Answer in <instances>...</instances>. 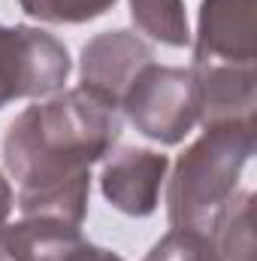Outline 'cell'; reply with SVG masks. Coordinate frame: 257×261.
<instances>
[{
  "instance_id": "obj_1",
  "label": "cell",
  "mask_w": 257,
  "mask_h": 261,
  "mask_svg": "<svg viewBox=\"0 0 257 261\" xmlns=\"http://www.w3.org/2000/svg\"><path fill=\"white\" fill-rule=\"evenodd\" d=\"M118 134V107L82 85L27 107L3 140L6 170L18 182V210L24 216H52L82 225L88 213L91 164L109 155Z\"/></svg>"
},
{
  "instance_id": "obj_2",
  "label": "cell",
  "mask_w": 257,
  "mask_h": 261,
  "mask_svg": "<svg viewBox=\"0 0 257 261\" xmlns=\"http://www.w3.org/2000/svg\"><path fill=\"white\" fill-rule=\"evenodd\" d=\"M254 152V122L212 125L179 158L170 189L167 213L173 228L209 234L218 213L236 195L242 167Z\"/></svg>"
},
{
  "instance_id": "obj_3",
  "label": "cell",
  "mask_w": 257,
  "mask_h": 261,
  "mask_svg": "<svg viewBox=\"0 0 257 261\" xmlns=\"http://www.w3.org/2000/svg\"><path fill=\"white\" fill-rule=\"evenodd\" d=\"M121 110L139 134L164 146L182 143L200 122L197 79L182 67L145 64L121 97Z\"/></svg>"
},
{
  "instance_id": "obj_4",
  "label": "cell",
  "mask_w": 257,
  "mask_h": 261,
  "mask_svg": "<svg viewBox=\"0 0 257 261\" xmlns=\"http://www.w3.org/2000/svg\"><path fill=\"white\" fill-rule=\"evenodd\" d=\"M70 76V52L37 28L0 24V110L18 97L58 91Z\"/></svg>"
},
{
  "instance_id": "obj_5",
  "label": "cell",
  "mask_w": 257,
  "mask_h": 261,
  "mask_svg": "<svg viewBox=\"0 0 257 261\" xmlns=\"http://www.w3.org/2000/svg\"><path fill=\"white\" fill-rule=\"evenodd\" d=\"M257 0H203L194 64L254 67Z\"/></svg>"
},
{
  "instance_id": "obj_6",
  "label": "cell",
  "mask_w": 257,
  "mask_h": 261,
  "mask_svg": "<svg viewBox=\"0 0 257 261\" xmlns=\"http://www.w3.org/2000/svg\"><path fill=\"white\" fill-rule=\"evenodd\" d=\"M151 64V49L127 31L94 37L82 49V88L121 110V97L136 73Z\"/></svg>"
},
{
  "instance_id": "obj_7",
  "label": "cell",
  "mask_w": 257,
  "mask_h": 261,
  "mask_svg": "<svg viewBox=\"0 0 257 261\" xmlns=\"http://www.w3.org/2000/svg\"><path fill=\"white\" fill-rule=\"evenodd\" d=\"M170 158L151 149H121L103 167V195L127 216H151Z\"/></svg>"
},
{
  "instance_id": "obj_8",
  "label": "cell",
  "mask_w": 257,
  "mask_h": 261,
  "mask_svg": "<svg viewBox=\"0 0 257 261\" xmlns=\"http://www.w3.org/2000/svg\"><path fill=\"white\" fill-rule=\"evenodd\" d=\"M191 73L197 79L200 122L206 128L254 122V67L194 64Z\"/></svg>"
},
{
  "instance_id": "obj_9",
  "label": "cell",
  "mask_w": 257,
  "mask_h": 261,
  "mask_svg": "<svg viewBox=\"0 0 257 261\" xmlns=\"http://www.w3.org/2000/svg\"><path fill=\"white\" fill-rule=\"evenodd\" d=\"M82 243L79 225L52 216H24L18 225H6L12 261H67Z\"/></svg>"
},
{
  "instance_id": "obj_10",
  "label": "cell",
  "mask_w": 257,
  "mask_h": 261,
  "mask_svg": "<svg viewBox=\"0 0 257 261\" xmlns=\"http://www.w3.org/2000/svg\"><path fill=\"white\" fill-rule=\"evenodd\" d=\"M215 261H254V231H251V192L233 195L218 213L212 231Z\"/></svg>"
},
{
  "instance_id": "obj_11",
  "label": "cell",
  "mask_w": 257,
  "mask_h": 261,
  "mask_svg": "<svg viewBox=\"0 0 257 261\" xmlns=\"http://www.w3.org/2000/svg\"><path fill=\"white\" fill-rule=\"evenodd\" d=\"M130 15L142 34L164 46H185L191 40L182 0H130Z\"/></svg>"
},
{
  "instance_id": "obj_12",
  "label": "cell",
  "mask_w": 257,
  "mask_h": 261,
  "mask_svg": "<svg viewBox=\"0 0 257 261\" xmlns=\"http://www.w3.org/2000/svg\"><path fill=\"white\" fill-rule=\"evenodd\" d=\"M21 9L49 24H82L103 15L115 0H18Z\"/></svg>"
},
{
  "instance_id": "obj_13",
  "label": "cell",
  "mask_w": 257,
  "mask_h": 261,
  "mask_svg": "<svg viewBox=\"0 0 257 261\" xmlns=\"http://www.w3.org/2000/svg\"><path fill=\"white\" fill-rule=\"evenodd\" d=\"M145 261H215V252L209 234L173 228L160 243H154Z\"/></svg>"
},
{
  "instance_id": "obj_14",
  "label": "cell",
  "mask_w": 257,
  "mask_h": 261,
  "mask_svg": "<svg viewBox=\"0 0 257 261\" xmlns=\"http://www.w3.org/2000/svg\"><path fill=\"white\" fill-rule=\"evenodd\" d=\"M67 261H121L115 252H109V249H100V246H91V243H82L73 255Z\"/></svg>"
},
{
  "instance_id": "obj_15",
  "label": "cell",
  "mask_w": 257,
  "mask_h": 261,
  "mask_svg": "<svg viewBox=\"0 0 257 261\" xmlns=\"http://www.w3.org/2000/svg\"><path fill=\"white\" fill-rule=\"evenodd\" d=\"M9 210H12V189H9V182L3 179V173H0V228L6 225Z\"/></svg>"
},
{
  "instance_id": "obj_16",
  "label": "cell",
  "mask_w": 257,
  "mask_h": 261,
  "mask_svg": "<svg viewBox=\"0 0 257 261\" xmlns=\"http://www.w3.org/2000/svg\"><path fill=\"white\" fill-rule=\"evenodd\" d=\"M0 261H12V255H9V246H6V225L0 228Z\"/></svg>"
}]
</instances>
